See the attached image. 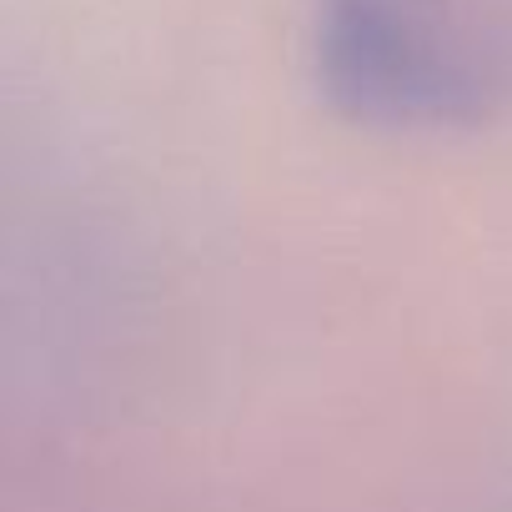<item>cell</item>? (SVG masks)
<instances>
[{
    "mask_svg": "<svg viewBox=\"0 0 512 512\" xmlns=\"http://www.w3.org/2000/svg\"><path fill=\"white\" fill-rule=\"evenodd\" d=\"M317 76L347 116L377 126H462L487 111L482 76L417 0H322Z\"/></svg>",
    "mask_w": 512,
    "mask_h": 512,
    "instance_id": "obj_1",
    "label": "cell"
}]
</instances>
